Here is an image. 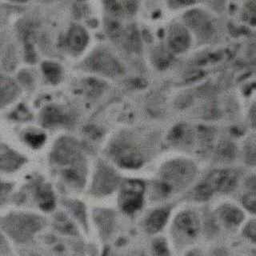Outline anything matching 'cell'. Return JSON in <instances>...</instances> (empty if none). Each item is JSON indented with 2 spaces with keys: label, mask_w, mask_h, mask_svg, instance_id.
Instances as JSON below:
<instances>
[{
  "label": "cell",
  "mask_w": 256,
  "mask_h": 256,
  "mask_svg": "<svg viewBox=\"0 0 256 256\" xmlns=\"http://www.w3.org/2000/svg\"><path fill=\"white\" fill-rule=\"evenodd\" d=\"M160 138L142 128H125L108 141L105 156L116 168L136 170L145 166L158 152Z\"/></svg>",
  "instance_id": "1"
},
{
  "label": "cell",
  "mask_w": 256,
  "mask_h": 256,
  "mask_svg": "<svg viewBox=\"0 0 256 256\" xmlns=\"http://www.w3.org/2000/svg\"><path fill=\"white\" fill-rule=\"evenodd\" d=\"M50 170L64 186L74 192L88 184L89 158L82 142L72 136L57 138L49 154Z\"/></svg>",
  "instance_id": "2"
},
{
  "label": "cell",
  "mask_w": 256,
  "mask_h": 256,
  "mask_svg": "<svg viewBox=\"0 0 256 256\" xmlns=\"http://www.w3.org/2000/svg\"><path fill=\"white\" fill-rule=\"evenodd\" d=\"M200 169L194 160L176 156L165 160L148 186V197L154 204H166L176 196L190 190L198 182Z\"/></svg>",
  "instance_id": "3"
},
{
  "label": "cell",
  "mask_w": 256,
  "mask_h": 256,
  "mask_svg": "<svg viewBox=\"0 0 256 256\" xmlns=\"http://www.w3.org/2000/svg\"><path fill=\"white\" fill-rule=\"evenodd\" d=\"M244 176L240 169L232 166L213 169L190 188V198L196 202H204L214 196L232 194L241 186Z\"/></svg>",
  "instance_id": "4"
},
{
  "label": "cell",
  "mask_w": 256,
  "mask_h": 256,
  "mask_svg": "<svg viewBox=\"0 0 256 256\" xmlns=\"http://www.w3.org/2000/svg\"><path fill=\"white\" fill-rule=\"evenodd\" d=\"M46 220L33 212L16 210L2 218V232L18 244H26L44 229Z\"/></svg>",
  "instance_id": "5"
},
{
  "label": "cell",
  "mask_w": 256,
  "mask_h": 256,
  "mask_svg": "<svg viewBox=\"0 0 256 256\" xmlns=\"http://www.w3.org/2000/svg\"><path fill=\"white\" fill-rule=\"evenodd\" d=\"M202 229V220L198 212L194 208H184L172 218L170 241L178 252L186 250L198 240Z\"/></svg>",
  "instance_id": "6"
},
{
  "label": "cell",
  "mask_w": 256,
  "mask_h": 256,
  "mask_svg": "<svg viewBox=\"0 0 256 256\" xmlns=\"http://www.w3.org/2000/svg\"><path fill=\"white\" fill-rule=\"evenodd\" d=\"M122 180L114 164L98 160L88 181V192L94 198L108 197L118 192Z\"/></svg>",
  "instance_id": "7"
},
{
  "label": "cell",
  "mask_w": 256,
  "mask_h": 256,
  "mask_svg": "<svg viewBox=\"0 0 256 256\" xmlns=\"http://www.w3.org/2000/svg\"><path fill=\"white\" fill-rule=\"evenodd\" d=\"M82 65L92 74L106 78H120L126 70L120 58L106 46L94 48L84 58Z\"/></svg>",
  "instance_id": "8"
},
{
  "label": "cell",
  "mask_w": 256,
  "mask_h": 256,
  "mask_svg": "<svg viewBox=\"0 0 256 256\" xmlns=\"http://www.w3.org/2000/svg\"><path fill=\"white\" fill-rule=\"evenodd\" d=\"M181 21L190 32L194 42L204 45L216 37L217 28L214 18L206 9L198 5L185 10Z\"/></svg>",
  "instance_id": "9"
},
{
  "label": "cell",
  "mask_w": 256,
  "mask_h": 256,
  "mask_svg": "<svg viewBox=\"0 0 256 256\" xmlns=\"http://www.w3.org/2000/svg\"><path fill=\"white\" fill-rule=\"evenodd\" d=\"M148 185L137 178H124L117 194V202L122 214L133 216L142 210L148 198Z\"/></svg>",
  "instance_id": "10"
},
{
  "label": "cell",
  "mask_w": 256,
  "mask_h": 256,
  "mask_svg": "<svg viewBox=\"0 0 256 256\" xmlns=\"http://www.w3.org/2000/svg\"><path fill=\"white\" fill-rule=\"evenodd\" d=\"M26 193L20 194L25 200L30 198L32 204L42 212H52L56 208V198L52 185L42 177L36 176L25 188Z\"/></svg>",
  "instance_id": "11"
},
{
  "label": "cell",
  "mask_w": 256,
  "mask_h": 256,
  "mask_svg": "<svg viewBox=\"0 0 256 256\" xmlns=\"http://www.w3.org/2000/svg\"><path fill=\"white\" fill-rule=\"evenodd\" d=\"M194 38L182 21H174L166 32V48L173 56L184 54L194 44Z\"/></svg>",
  "instance_id": "12"
},
{
  "label": "cell",
  "mask_w": 256,
  "mask_h": 256,
  "mask_svg": "<svg viewBox=\"0 0 256 256\" xmlns=\"http://www.w3.org/2000/svg\"><path fill=\"white\" fill-rule=\"evenodd\" d=\"M90 42V34L85 26L73 24L60 38V45L64 52L73 56L82 54Z\"/></svg>",
  "instance_id": "13"
},
{
  "label": "cell",
  "mask_w": 256,
  "mask_h": 256,
  "mask_svg": "<svg viewBox=\"0 0 256 256\" xmlns=\"http://www.w3.org/2000/svg\"><path fill=\"white\" fill-rule=\"evenodd\" d=\"M217 220L222 228L228 230H234L246 222V213L240 204L224 202L216 208Z\"/></svg>",
  "instance_id": "14"
},
{
  "label": "cell",
  "mask_w": 256,
  "mask_h": 256,
  "mask_svg": "<svg viewBox=\"0 0 256 256\" xmlns=\"http://www.w3.org/2000/svg\"><path fill=\"white\" fill-rule=\"evenodd\" d=\"M172 209V204H164L148 212L142 220V228L145 232L154 236L162 232L170 220Z\"/></svg>",
  "instance_id": "15"
},
{
  "label": "cell",
  "mask_w": 256,
  "mask_h": 256,
  "mask_svg": "<svg viewBox=\"0 0 256 256\" xmlns=\"http://www.w3.org/2000/svg\"><path fill=\"white\" fill-rule=\"evenodd\" d=\"M28 162L26 156L18 150L2 142L0 148V168L4 174H12L18 172Z\"/></svg>",
  "instance_id": "16"
},
{
  "label": "cell",
  "mask_w": 256,
  "mask_h": 256,
  "mask_svg": "<svg viewBox=\"0 0 256 256\" xmlns=\"http://www.w3.org/2000/svg\"><path fill=\"white\" fill-rule=\"evenodd\" d=\"M168 141L178 148H190L198 141V132L190 125L181 124L172 128L168 134Z\"/></svg>",
  "instance_id": "17"
},
{
  "label": "cell",
  "mask_w": 256,
  "mask_h": 256,
  "mask_svg": "<svg viewBox=\"0 0 256 256\" xmlns=\"http://www.w3.org/2000/svg\"><path fill=\"white\" fill-rule=\"evenodd\" d=\"M40 120L46 128L58 126L70 122L72 114L64 106L52 104L44 108L40 114Z\"/></svg>",
  "instance_id": "18"
},
{
  "label": "cell",
  "mask_w": 256,
  "mask_h": 256,
  "mask_svg": "<svg viewBox=\"0 0 256 256\" xmlns=\"http://www.w3.org/2000/svg\"><path fill=\"white\" fill-rule=\"evenodd\" d=\"M102 4L108 16L120 20L132 18L140 8V2L136 1H106Z\"/></svg>",
  "instance_id": "19"
},
{
  "label": "cell",
  "mask_w": 256,
  "mask_h": 256,
  "mask_svg": "<svg viewBox=\"0 0 256 256\" xmlns=\"http://www.w3.org/2000/svg\"><path fill=\"white\" fill-rule=\"evenodd\" d=\"M93 218L102 238L109 237L116 226V216L114 212L108 208H96L93 212Z\"/></svg>",
  "instance_id": "20"
},
{
  "label": "cell",
  "mask_w": 256,
  "mask_h": 256,
  "mask_svg": "<svg viewBox=\"0 0 256 256\" xmlns=\"http://www.w3.org/2000/svg\"><path fill=\"white\" fill-rule=\"evenodd\" d=\"M21 94V86L10 76L1 77V106H9L16 101Z\"/></svg>",
  "instance_id": "21"
},
{
  "label": "cell",
  "mask_w": 256,
  "mask_h": 256,
  "mask_svg": "<svg viewBox=\"0 0 256 256\" xmlns=\"http://www.w3.org/2000/svg\"><path fill=\"white\" fill-rule=\"evenodd\" d=\"M42 76L46 82L50 84H58L64 78V68L58 62L46 60L41 65Z\"/></svg>",
  "instance_id": "22"
},
{
  "label": "cell",
  "mask_w": 256,
  "mask_h": 256,
  "mask_svg": "<svg viewBox=\"0 0 256 256\" xmlns=\"http://www.w3.org/2000/svg\"><path fill=\"white\" fill-rule=\"evenodd\" d=\"M242 161L246 166L256 168V133L246 137L240 150Z\"/></svg>",
  "instance_id": "23"
},
{
  "label": "cell",
  "mask_w": 256,
  "mask_h": 256,
  "mask_svg": "<svg viewBox=\"0 0 256 256\" xmlns=\"http://www.w3.org/2000/svg\"><path fill=\"white\" fill-rule=\"evenodd\" d=\"M64 206L66 208L70 216H73L76 220H78L84 228H88V214L86 208L82 202L76 200H65Z\"/></svg>",
  "instance_id": "24"
},
{
  "label": "cell",
  "mask_w": 256,
  "mask_h": 256,
  "mask_svg": "<svg viewBox=\"0 0 256 256\" xmlns=\"http://www.w3.org/2000/svg\"><path fill=\"white\" fill-rule=\"evenodd\" d=\"M22 138L28 146L33 149H38L46 142V136L42 130L32 128H28L22 132Z\"/></svg>",
  "instance_id": "25"
},
{
  "label": "cell",
  "mask_w": 256,
  "mask_h": 256,
  "mask_svg": "<svg viewBox=\"0 0 256 256\" xmlns=\"http://www.w3.org/2000/svg\"><path fill=\"white\" fill-rule=\"evenodd\" d=\"M240 204L246 213L256 217V193L242 192L240 198Z\"/></svg>",
  "instance_id": "26"
},
{
  "label": "cell",
  "mask_w": 256,
  "mask_h": 256,
  "mask_svg": "<svg viewBox=\"0 0 256 256\" xmlns=\"http://www.w3.org/2000/svg\"><path fill=\"white\" fill-rule=\"evenodd\" d=\"M152 256H170V250L168 241L162 237L154 238L150 246Z\"/></svg>",
  "instance_id": "27"
},
{
  "label": "cell",
  "mask_w": 256,
  "mask_h": 256,
  "mask_svg": "<svg viewBox=\"0 0 256 256\" xmlns=\"http://www.w3.org/2000/svg\"><path fill=\"white\" fill-rule=\"evenodd\" d=\"M241 186H242V190H244L242 192H250L256 193V173H250V174L244 176Z\"/></svg>",
  "instance_id": "28"
},
{
  "label": "cell",
  "mask_w": 256,
  "mask_h": 256,
  "mask_svg": "<svg viewBox=\"0 0 256 256\" xmlns=\"http://www.w3.org/2000/svg\"><path fill=\"white\" fill-rule=\"evenodd\" d=\"M242 232L246 238L256 244V220H250L244 224Z\"/></svg>",
  "instance_id": "29"
},
{
  "label": "cell",
  "mask_w": 256,
  "mask_h": 256,
  "mask_svg": "<svg viewBox=\"0 0 256 256\" xmlns=\"http://www.w3.org/2000/svg\"><path fill=\"white\" fill-rule=\"evenodd\" d=\"M168 6L172 9H189L192 6L198 5V2L194 1H186V0H172L168 1Z\"/></svg>",
  "instance_id": "30"
},
{
  "label": "cell",
  "mask_w": 256,
  "mask_h": 256,
  "mask_svg": "<svg viewBox=\"0 0 256 256\" xmlns=\"http://www.w3.org/2000/svg\"><path fill=\"white\" fill-rule=\"evenodd\" d=\"M248 122L252 132L256 133V97L248 110Z\"/></svg>",
  "instance_id": "31"
},
{
  "label": "cell",
  "mask_w": 256,
  "mask_h": 256,
  "mask_svg": "<svg viewBox=\"0 0 256 256\" xmlns=\"http://www.w3.org/2000/svg\"><path fill=\"white\" fill-rule=\"evenodd\" d=\"M18 82L20 86L30 88L34 84V78L30 72L24 70V72H20V74H18Z\"/></svg>",
  "instance_id": "32"
},
{
  "label": "cell",
  "mask_w": 256,
  "mask_h": 256,
  "mask_svg": "<svg viewBox=\"0 0 256 256\" xmlns=\"http://www.w3.org/2000/svg\"><path fill=\"white\" fill-rule=\"evenodd\" d=\"M13 188L14 186L10 182H2V190H1V202H2L1 204L2 205H4L5 201L6 202L8 198L10 197Z\"/></svg>",
  "instance_id": "33"
},
{
  "label": "cell",
  "mask_w": 256,
  "mask_h": 256,
  "mask_svg": "<svg viewBox=\"0 0 256 256\" xmlns=\"http://www.w3.org/2000/svg\"><path fill=\"white\" fill-rule=\"evenodd\" d=\"M184 256H204V254L198 249H192V250H188Z\"/></svg>",
  "instance_id": "34"
},
{
  "label": "cell",
  "mask_w": 256,
  "mask_h": 256,
  "mask_svg": "<svg viewBox=\"0 0 256 256\" xmlns=\"http://www.w3.org/2000/svg\"><path fill=\"white\" fill-rule=\"evenodd\" d=\"M102 256H116L109 249H106L102 253Z\"/></svg>",
  "instance_id": "35"
}]
</instances>
